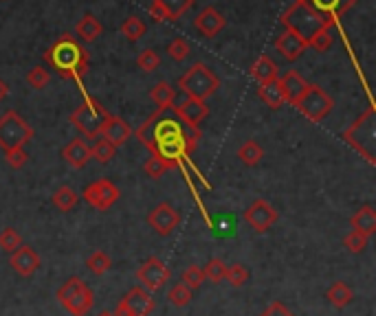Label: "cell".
<instances>
[{"label":"cell","mask_w":376,"mask_h":316,"mask_svg":"<svg viewBox=\"0 0 376 316\" xmlns=\"http://www.w3.org/2000/svg\"><path fill=\"white\" fill-rule=\"evenodd\" d=\"M137 136L152 156L161 158L170 167H179L201 141V130L187 128L176 117H167L165 110H156L137 130Z\"/></svg>","instance_id":"cell-1"},{"label":"cell","mask_w":376,"mask_h":316,"mask_svg":"<svg viewBox=\"0 0 376 316\" xmlns=\"http://www.w3.org/2000/svg\"><path fill=\"white\" fill-rule=\"evenodd\" d=\"M49 66L64 79H82L88 73V51L73 36H62L45 53Z\"/></svg>","instance_id":"cell-2"},{"label":"cell","mask_w":376,"mask_h":316,"mask_svg":"<svg viewBox=\"0 0 376 316\" xmlns=\"http://www.w3.org/2000/svg\"><path fill=\"white\" fill-rule=\"evenodd\" d=\"M281 25L286 27V31H292V34H297L301 40L308 42L323 27L337 25V20H332L328 16L315 12V9H312L306 0H295L288 12L281 16Z\"/></svg>","instance_id":"cell-3"},{"label":"cell","mask_w":376,"mask_h":316,"mask_svg":"<svg viewBox=\"0 0 376 316\" xmlns=\"http://www.w3.org/2000/svg\"><path fill=\"white\" fill-rule=\"evenodd\" d=\"M55 297L62 308L73 316H86L92 308V301H95V294L79 277H71L62 283Z\"/></svg>","instance_id":"cell-4"},{"label":"cell","mask_w":376,"mask_h":316,"mask_svg":"<svg viewBox=\"0 0 376 316\" xmlns=\"http://www.w3.org/2000/svg\"><path fill=\"white\" fill-rule=\"evenodd\" d=\"M179 88L187 94V97L205 101L207 97H212V94L221 88V79H218L205 64L198 62V64H194L185 75L179 77Z\"/></svg>","instance_id":"cell-5"},{"label":"cell","mask_w":376,"mask_h":316,"mask_svg":"<svg viewBox=\"0 0 376 316\" xmlns=\"http://www.w3.org/2000/svg\"><path fill=\"white\" fill-rule=\"evenodd\" d=\"M31 139H34V128L16 110H7L0 117V150L3 152L25 147Z\"/></svg>","instance_id":"cell-6"},{"label":"cell","mask_w":376,"mask_h":316,"mask_svg":"<svg viewBox=\"0 0 376 316\" xmlns=\"http://www.w3.org/2000/svg\"><path fill=\"white\" fill-rule=\"evenodd\" d=\"M106 114L108 112L103 105H99L95 99L86 97V101L77 105V110L71 112V123H73V128H77L82 132L84 139H97Z\"/></svg>","instance_id":"cell-7"},{"label":"cell","mask_w":376,"mask_h":316,"mask_svg":"<svg viewBox=\"0 0 376 316\" xmlns=\"http://www.w3.org/2000/svg\"><path fill=\"white\" fill-rule=\"evenodd\" d=\"M295 108L304 114V117L312 123H319L328 117V114L332 112L334 108V101L330 94L323 90L321 86H317V83H308V88L304 92V97H301Z\"/></svg>","instance_id":"cell-8"},{"label":"cell","mask_w":376,"mask_h":316,"mask_svg":"<svg viewBox=\"0 0 376 316\" xmlns=\"http://www.w3.org/2000/svg\"><path fill=\"white\" fill-rule=\"evenodd\" d=\"M154 308H156V301L152 294L148 290H143L141 286H137L117 303L114 316H150Z\"/></svg>","instance_id":"cell-9"},{"label":"cell","mask_w":376,"mask_h":316,"mask_svg":"<svg viewBox=\"0 0 376 316\" xmlns=\"http://www.w3.org/2000/svg\"><path fill=\"white\" fill-rule=\"evenodd\" d=\"M137 281L141 283L143 290L156 292L170 281V268L159 257H148L137 270Z\"/></svg>","instance_id":"cell-10"},{"label":"cell","mask_w":376,"mask_h":316,"mask_svg":"<svg viewBox=\"0 0 376 316\" xmlns=\"http://www.w3.org/2000/svg\"><path fill=\"white\" fill-rule=\"evenodd\" d=\"M119 198H121L119 187L106 181V178H99V181H95L84 189V200L97 211H108Z\"/></svg>","instance_id":"cell-11"},{"label":"cell","mask_w":376,"mask_h":316,"mask_svg":"<svg viewBox=\"0 0 376 316\" xmlns=\"http://www.w3.org/2000/svg\"><path fill=\"white\" fill-rule=\"evenodd\" d=\"M277 209L266 202V200H255L253 205H251L247 211H245V222L255 231V233H264L271 226L277 222Z\"/></svg>","instance_id":"cell-12"},{"label":"cell","mask_w":376,"mask_h":316,"mask_svg":"<svg viewBox=\"0 0 376 316\" xmlns=\"http://www.w3.org/2000/svg\"><path fill=\"white\" fill-rule=\"evenodd\" d=\"M176 119H181L187 128H198L209 117V105L201 99L185 97L179 105H172Z\"/></svg>","instance_id":"cell-13"},{"label":"cell","mask_w":376,"mask_h":316,"mask_svg":"<svg viewBox=\"0 0 376 316\" xmlns=\"http://www.w3.org/2000/svg\"><path fill=\"white\" fill-rule=\"evenodd\" d=\"M179 222H181L179 211H176L172 205H167V202H161L159 207H154L148 213V224L163 237L170 235L172 231L179 226Z\"/></svg>","instance_id":"cell-14"},{"label":"cell","mask_w":376,"mask_h":316,"mask_svg":"<svg viewBox=\"0 0 376 316\" xmlns=\"http://www.w3.org/2000/svg\"><path fill=\"white\" fill-rule=\"evenodd\" d=\"M99 136H103V141H108L110 145L114 147H121L130 141L132 136V130L130 125L125 123L121 117H117V114H106V119H103L101 123V130H99Z\"/></svg>","instance_id":"cell-15"},{"label":"cell","mask_w":376,"mask_h":316,"mask_svg":"<svg viewBox=\"0 0 376 316\" xmlns=\"http://www.w3.org/2000/svg\"><path fill=\"white\" fill-rule=\"evenodd\" d=\"M194 0H154L150 7V16L156 23H163V20H179L183 14H187L192 9Z\"/></svg>","instance_id":"cell-16"},{"label":"cell","mask_w":376,"mask_h":316,"mask_svg":"<svg viewBox=\"0 0 376 316\" xmlns=\"http://www.w3.org/2000/svg\"><path fill=\"white\" fill-rule=\"evenodd\" d=\"M372 119H374V110H368V112H365L363 117L346 132V141H348L350 145L357 147V150H359L363 156H365L363 143H368V145L374 143V123H372Z\"/></svg>","instance_id":"cell-17"},{"label":"cell","mask_w":376,"mask_h":316,"mask_svg":"<svg viewBox=\"0 0 376 316\" xmlns=\"http://www.w3.org/2000/svg\"><path fill=\"white\" fill-rule=\"evenodd\" d=\"M277 86L281 90V97H284V103H290L295 105L301 97H304V92L308 88V81L299 75L297 70H286L284 75L277 77Z\"/></svg>","instance_id":"cell-18"},{"label":"cell","mask_w":376,"mask_h":316,"mask_svg":"<svg viewBox=\"0 0 376 316\" xmlns=\"http://www.w3.org/2000/svg\"><path fill=\"white\" fill-rule=\"evenodd\" d=\"M225 25H227V20H225V16L218 12L216 7H207V9H203V12L194 18L196 31H201V36H205V38L218 36L225 29Z\"/></svg>","instance_id":"cell-19"},{"label":"cell","mask_w":376,"mask_h":316,"mask_svg":"<svg viewBox=\"0 0 376 316\" xmlns=\"http://www.w3.org/2000/svg\"><path fill=\"white\" fill-rule=\"evenodd\" d=\"M275 49L277 53H281V57L286 62H297L306 53L308 42L301 40L297 34H292V31H284V34L275 40Z\"/></svg>","instance_id":"cell-20"},{"label":"cell","mask_w":376,"mask_h":316,"mask_svg":"<svg viewBox=\"0 0 376 316\" xmlns=\"http://www.w3.org/2000/svg\"><path fill=\"white\" fill-rule=\"evenodd\" d=\"M12 268L20 277H31L40 268V255L31 246H20L12 255Z\"/></svg>","instance_id":"cell-21"},{"label":"cell","mask_w":376,"mask_h":316,"mask_svg":"<svg viewBox=\"0 0 376 316\" xmlns=\"http://www.w3.org/2000/svg\"><path fill=\"white\" fill-rule=\"evenodd\" d=\"M62 158L73 167V170H82V167H86L88 161L92 158L90 154V147L86 145V139H73L64 150H62Z\"/></svg>","instance_id":"cell-22"},{"label":"cell","mask_w":376,"mask_h":316,"mask_svg":"<svg viewBox=\"0 0 376 316\" xmlns=\"http://www.w3.org/2000/svg\"><path fill=\"white\" fill-rule=\"evenodd\" d=\"M251 77H253L260 86H266V83H273L279 77V66L275 64V60H271L268 55H260L253 66H251Z\"/></svg>","instance_id":"cell-23"},{"label":"cell","mask_w":376,"mask_h":316,"mask_svg":"<svg viewBox=\"0 0 376 316\" xmlns=\"http://www.w3.org/2000/svg\"><path fill=\"white\" fill-rule=\"evenodd\" d=\"M306 3L315 9V12L328 16L332 20H337L346 12H350L357 0H306Z\"/></svg>","instance_id":"cell-24"},{"label":"cell","mask_w":376,"mask_h":316,"mask_svg":"<svg viewBox=\"0 0 376 316\" xmlns=\"http://www.w3.org/2000/svg\"><path fill=\"white\" fill-rule=\"evenodd\" d=\"M350 224L354 231H359L363 235H374L376 233V211L372 205H363L359 211H354V215L350 218Z\"/></svg>","instance_id":"cell-25"},{"label":"cell","mask_w":376,"mask_h":316,"mask_svg":"<svg viewBox=\"0 0 376 316\" xmlns=\"http://www.w3.org/2000/svg\"><path fill=\"white\" fill-rule=\"evenodd\" d=\"M326 297H328V301L334 305V308L343 310V308H348V305L352 303L354 292H352V288L348 286V283H343V281H334L332 286L328 288Z\"/></svg>","instance_id":"cell-26"},{"label":"cell","mask_w":376,"mask_h":316,"mask_svg":"<svg viewBox=\"0 0 376 316\" xmlns=\"http://www.w3.org/2000/svg\"><path fill=\"white\" fill-rule=\"evenodd\" d=\"M150 97L156 105H159V110H170L174 105V101H176V90L167 81H159L150 90Z\"/></svg>","instance_id":"cell-27"},{"label":"cell","mask_w":376,"mask_h":316,"mask_svg":"<svg viewBox=\"0 0 376 316\" xmlns=\"http://www.w3.org/2000/svg\"><path fill=\"white\" fill-rule=\"evenodd\" d=\"M79 202V198L75 194V189L68 187V185H62L60 189H55V194H53V207L58 211H62V213H66V211H73L77 207Z\"/></svg>","instance_id":"cell-28"},{"label":"cell","mask_w":376,"mask_h":316,"mask_svg":"<svg viewBox=\"0 0 376 316\" xmlns=\"http://www.w3.org/2000/svg\"><path fill=\"white\" fill-rule=\"evenodd\" d=\"M75 31H77L79 40H84V42H95V40L103 34V27H101V23H99L97 18L84 16V18L79 20V23H77Z\"/></svg>","instance_id":"cell-29"},{"label":"cell","mask_w":376,"mask_h":316,"mask_svg":"<svg viewBox=\"0 0 376 316\" xmlns=\"http://www.w3.org/2000/svg\"><path fill=\"white\" fill-rule=\"evenodd\" d=\"M238 158L247 167H255L264 158V150L260 147L258 141H245L242 145H240V150H238Z\"/></svg>","instance_id":"cell-30"},{"label":"cell","mask_w":376,"mask_h":316,"mask_svg":"<svg viewBox=\"0 0 376 316\" xmlns=\"http://www.w3.org/2000/svg\"><path fill=\"white\" fill-rule=\"evenodd\" d=\"M258 94H260V99H262L271 110H279L281 105H284V97H281V90L277 86V81L266 83V86H260Z\"/></svg>","instance_id":"cell-31"},{"label":"cell","mask_w":376,"mask_h":316,"mask_svg":"<svg viewBox=\"0 0 376 316\" xmlns=\"http://www.w3.org/2000/svg\"><path fill=\"white\" fill-rule=\"evenodd\" d=\"M20 246H23V237H20L16 228L7 226V228L0 231V250L7 252V255H14Z\"/></svg>","instance_id":"cell-32"},{"label":"cell","mask_w":376,"mask_h":316,"mask_svg":"<svg viewBox=\"0 0 376 316\" xmlns=\"http://www.w3.org/2000/svg\"><path fill=\"white\" fill-rule=\"evenodd\" d=\"M110 266H112V259L106 255L103 250H95L92 255L86 259V268L92 272V275H106V272L110 270Z\"/></svg>","instance_id":"cell-33"},{"label":"cell","mask_w":376,"mask_h":316,"mask_svg":"<svg viewBox=\"0 0 376 316\" xmlns=\"http://www.w3.org/2000/svg\"><path fill=\"white\" fill-rule=\"evenodd\" d=\"M121 34H123L125 40L137 42V40H141L145 36V25L141 23L139 18L130 16V18H125V23L121 25Z\"/></svg>","instance_id":"cell-34"},{"label":"cell","mask_w":376,"mask_h":316,"mask_svg":"<svg viewBox=\"0 0 376 316\" xmlns=\"http://www.w3.org/2000/svg\"><path fill=\"white\" fill-rule=\"evenodd\" d=\"M332 42H334L332 27H323L321 31H317V34L308 40V47H312V49L319 51V53H326L332 47Z\"/></svg>","instance_id":"cell-35"},{"label":"cell","mask_w":376,"mask_h":316,"mask_svg":"<svg viewBox=\"0 0 376 316\" xmlns=\"http://www.w3.org/2000/svg\"><path fill=\"white\" fill-rule=\"evenodd\" d=\"M49 81H51V73L49 68L45 66H34L29 70V75H27V83L34 90H42V88H47L49 86Z\"/></svg>","instance_id":"cell-36"},{"label":"cell","mask_w":376,"mask_h":316,"mask_svg":"<svg viewBox=\"0 0 376 316\" xmlns=\"http://www.w3.org/2000/svg\"><path fill=\"white\" fill-rule=\"evenodd\" d=\"M225 272H227V266L223 259H209L207 266L203 268V275L205 279H209L212 283H221L225 281Z\"/></svg>","instance_id":"cell-37"},{"label":"cell","mask_w":376,"mask_h":316,"mask_svg":"<svg viewBox=\"0 0 376 316\" xmlns=\"http://www.w3.org/2000/svg\"><path fill=\"white\" fill-rule=\"evenodd\" d=\"M90 154H92V158H95L97 163H101V165H106V163H110L112 158H114V154H117V147L114 145H110L108 141H97L95 143V147L90 150Z\"/></svg>","instance_id":"cell-38"},{"label":"cell","mask_w":376,"mask_h":316,"mask_svg":"<svg viewBox=\"0 0 376 316\" xmlns=\"http://www.w3.org/2000/svg\"><path fill=\"white\" fill-rule=\"evenodd\" d=\"M192 292L185 286V283H176V286L170 290V294H167V299H170L172 305H176V308H185V305H190L192 301Z\"/></svg>","instance_id":"cell-39"},{"label":"cell","mask_w":376,"mask_h":316,"mask_svg":"<svg viewBox=\"0 0 376 316\" xmlns=\"http://www.w3.org/2000/svg\"><path fill=\"white\" fill-rule=\"evenodd\" d=\"M368 235H363V233H359V231H350V233L343 237V246H346L350 252H354V255H359V252H363L365 250V246H368Z\"/></svg>","instance_id":"cell-40"},{"label":"cell","mask_w":376,"mask_h":316,"mask_svg":"<svg viewBox=\"0 0 376 316\" xmlns=\"http://www.w3.org/2000/svg\"><path fill=\"white\" fill-rule=\"evenodd\" d=\"M225 279L231 283L234 288H242L245 283L249 281V270L242 266V263H234V266H229L227 272H225Z\"/></svg>","instance_id":"cell-41"},{"label":"cell","mask_w":376,"mask_h":316,"mask_svg":"<svg viewBox=\"0 0 376 316\" xmlns=\"http://www.w3.org/2000/svg\"><path fill=\"white\" fill-rule=\"evenodd\" d=\"M161 64V60H159V53H156L154 49H145L139 53V57H137V66L143 70V73H152L156 70Z\"/></svg>","instance_id":"cell-42"},{"label":"cell","mask_w":376,"mask_h":316,"mask_svg":"<svg viewBox=\"0 0 376 316\" xmlns=\"http://www.w3.org/2000/svg\"><path fill=\"white\" fill-rule=\"evenodd\" d=\"M167 170H172V167L167 165L165 161H161V158H156V156L148 158V161H145V165H143V172H145V176L154 178V181H159V178H161V176L167 172Z\"/></svg>","instance_id":"cell-43"},{"label":"cell","mask_w":376,"mask_h":316,"mask_svg":"<svg viewBox=\"0 0 376 316\" xmlns=\"http://www.w3.org/2000/svg\"><path fill=\"white\" fill-rule=\"evenodd\" d=\"M167 55H170L174 62H183L187 55H190V42L183 40V38L172 40L170 47H167Z\"/></svg>","instance_id":"cell-44"},{"label":"cell","mask_w":376,"mask_h":316,"mask_svg":"<svg viewBox=\"0 0 376 316\" xmlns=\"http://www.w3.org/2000/svg\"><path fill=\"white\" fill-rule=\"evenodd\" d=\"M205 281V275H203V270L198 268V266H190V268H185L183 272V281L187 288L190 290H196V288H201V283Z\"/></svg>","instance_id":"cell-45"},{"label":"cell","mask_w":376,"mask_h":316,"mask_svg":"<svg viewBox=\"0 0 376 316\" xmlns=\"http://www.w3.org/2000/svg\"><path fill=\"white\" fill-rule=\"evenodd\" d=\"M5 158H7L9 167H14V170H20V167H25V163L29 161L25 147H16V150L5 152Z\"/></svg>","instance_id":"cell-46"},{"label":"cell","mask_w":376,"mask_h":316,"mask_svg":"<svg viewBox=\"0 0 376 316\" xmlns=\"http://www.w3.org/2000/svg\"><path fill=\"white\" fill-rule=\"evenodd\" d=\"M260 316H295L281 301H273Z\"/></svg>","instance_id":"cell-47"},{"label":"cell","mask_w":376,"mask_h":316,"mask_svg":"<svg viewBox=\"0 0 376 316\" xmlns=\"http://www.w3.org/2000/svg\"><path fill=\"white\" fill-rule=\"evenodd\" d=\"M7 94H9V86H7V83H5L3 79H0V101H3V99L7 97Z\"/></svg>","instance_id":"cell-48"},{"label":"cell","mask_w":376,"mask_h":316,"mask_svg":"<svg viewBox=\"0 0 376 316\" xmlns=\"http://www.w3.org/2000/svg\"><path fill=\"white\" fill-rule=\"evenodd\" d=\"M97 316H114V312H110V310H103V312H99Z\"/></svg>","instance_id":"cell-49"}]
</instances>
